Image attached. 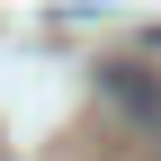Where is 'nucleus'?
I'll use <instances>...</instances> for the list:
<instances>
[{"label": "nucleus", "mask_w": 161, "mask_h": 161, "mask_svg": "<svg viewBox=\"0 0 161 161\" xmlns=\"http://www.w3.org/2000/svg\"><path fill=\"white\" fill-rule=\"evenodd\" d=\"M98 90H108L116 116H134L143 134H161V72L152 63H134V54H125V63H98Z\"/></svg>", "instance_id": "1"}]
</instances>
